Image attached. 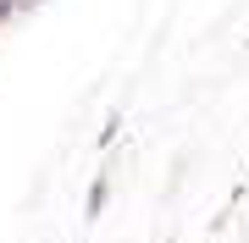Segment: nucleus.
Listing matches in <instances>:
<instances>
[{"mask_svg": "<svg viewBox=\"0 0 249 243\" xmlns=\"http://www.w3.org/2000/svg\"><path fill=\"white\" fill-rule=\"evenodd\" d=\"M106 199H111V182H106V177H94V182H89V199H83V221H89V227L106 216Z\"/></svg>", "mask_w": 249, "mask_h": 243, "instance_id": "1", "label": "nucleus"}]
</instances>
